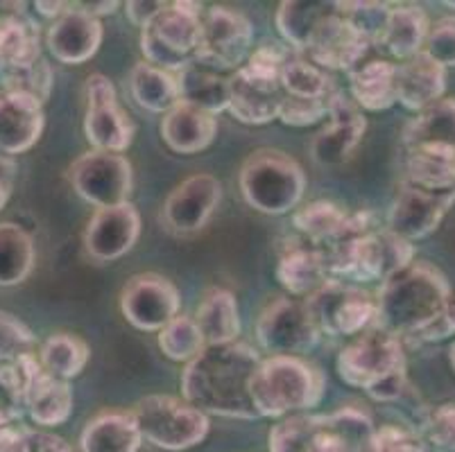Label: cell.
<instances>
[{
  "label": "cell",
  "mask_w": 455,
  "mask_h": 452,
  "mask_svg": "<svg viewBox=\"0 0 455 452\" xmlns=\"http://www.w3.org/2000/svg\"><path fill=\"white\" fill-rule=\"evenodd\" d=\"M260 355L243 342L206 346L181 373V396L206 416L259 418L250 396V380Z\"/></svg>",
  "instance_id": "obj_1"
},
{
  "label": "cell",
  "mask_w": 455,
  "mask_h": 452,
  "mask_svg": "<svg viewBox=\"0 0 455 452\" xmlns=\"http://www.w3.org/2000/svg\"><path fill=\"white\" fill-rule=\"evenodd\" d=\"M451 298L449 281L430 263L411 265L380 283L376 294V326L403 337L415 335Z\"/></svg>",
  "instance_id": "obj_2"
},
{
  "label": "cell",
  "mask_w": 455,
  "mask_h": 452,
  "mask_svg": "<svg viewBox=\"0 0 455 452\" xmlns=\"http://www.w3.org/2000/svg\"><path fill=\"white\" fill-rule=\"evenodd\" d=\"M338 373L349 387L365 389L379 403H392L403 396L408 387L405 353L401 337L371 326L358 339L347 344L338 355Z\"/></svg>",
  "instance_id": "obj_3"
},
{
  "label": "cell",
  "mask_w": 455,
  "mask_h": 452,
  "mask_svg": "<svg viewBox=\"0 0 455 452\" xmlns=\"http://www.w3.org/2000/svg\"><path fill=\"white\" fill-rule=\"evenodd\" d=\"M324 373L304 358L270 355L260 360L250 380V396L256 414L263 418H285L308 412L322 400Z\"/></svg>",
  "instance_id": "obj_4"
},
{
  "label": "cell",
  "mask_w": 455,
  "mask_h": 452,
  "mask_svg": "<svg viewBox=\"0 0 455 452\" xmlns=\"http://www.w3.org/2000/svg\"><path fill=\"white\" fill-rule=\"evenodd\" d=\"M374 428L370 414L354 405L326 416L301 412L276 423L267 446L270 452H361Z\"/></svg>",
  "instance_id": "obj_5"
},
{
  "label": "cell",
  "mask_w": 455,
  "mask_h": 452,
  "mask_svg": "<svg viewBox=\"0 0 455 452\" xmlns=\"http://www.w3.org/2000/svg\"><path fill=\"white\" fill-rule=\"evenodd\" d=\"M304 190V170L281 149H256L241 168V193L247 204L259 213H291L299 206Z\"/></svg>",
  "instance_id": "obj_6"
},
{
  "label": "cell",
  "mask_w": 455,
  "mask_h": 452,
  "mask_svg": "<svg viewBox=\"0 0 455 452\" xmlns=\"http://www.w3.org/2000/svg\"><path fill=\"white\" fill-rule=\"evenodd\" d=\"M200 3H168L165 10L140 30V52L148 64L180 73L196 59L202 39Z\"/></svg>",
  "instance_id": "obj_7"
},
{
  "label": "cell",
  "mask_w": 455,
  "mask_h": 452,
  "mask_svg": "<svg viewBox=\"0 0 455 452\" xmlns=\"http://www.w3.org/2000/svg\"><path fill=\"white\" fill-rule=\"evenodd\" d=\"M130 412L140 437L161 450H188L209 434V416L175 396L152 393L140 398Z\"/></svg>",
  "instance_id": "obj_8"
},
{
  "label": "cell",
  "mask_w": 455,
  "mask_h": 452,
  "mask_svg": "<svg viewBox=\"0 0 455 452\" xmlns=\"http://www.w3.org/2000/svg\"><path fill=\"white\" fill-rule=\"evenodd\" d=\"M304 304L320 335L355 337L376 326V297L354 283L329 281Z\"/></svg>",
  "instance_id": "obj_9"
},
{
  "label": "cell",
  "mask_w": 455,
  "mask_h": 452,
  "mask_svg": "<svg viewBox=\"0 0 455 452\" xmlns=\"http://www.w3.org/2000/svg\"><path fill=\"white\" fill-rule=\"evenodd\" d=\"M256 342L270 355L301 358L317 346L320 330L304 301L276 297L256 319Z\"/></svg>",
  "instance_id": "obj_10"
},
{
  "label": "cell",
  "mask_w": 455,
  "mask_h": 452,
  "mask_svg": "<svg viewBox=\"0 0 455 452\" xmlns=\"http://www.w3.org/2000/svg\"><path fill=\"white\" fill-rule=\"evenodd\" d=\"M254 28L241 12L211 7L202 16V39L196 61L220 73H235L251 55Z\"/></svg>",
  "instance_id": "obj_11"
},
{
  "label": "cell",
  "mask_w": 455,
  "mask_h": 452,
  "mask_svg": "<svg viewBox=\"0 0 455 452\" xmlns=\"http://www.w3.org/2000/svg\"><path fill=\"white\" fill-rule=\"evenodd\" d=\"M70 184L95 209L125 204L134 186L132 163L123 155L91 149L70 165Z\"/></svg>",
  "instance_id": "obj_12"
},
{
  "label": "cell",
  "mask_w": 455,
  "mask_h": 452,
  "mask_svg": "<svg viewBox=\"0 0 455 452\" xmlns=\"http://www.w3.org/2000/svg\"><path fill=\"white\" fill-rule=\"evenodd\" d=\"M84 134L98 152L123 155L134 140V123L123 109L109 77L95 73L86 82Z\"/></svg>",
  "instance_id": "obj_13"
},
{
  "label": "cell",
  "mask_w": 455,
  "mask_h": 452,
  "mask_svg": "<svg viewBox=\"0 0 455 452\" xmlns=\"http://www.w3.org/2000/svg\"><path fill=\"white\" fill-rule=\"evenodd\" d=\"M180 289L172 281L155 272L136 274L121 292L123 317L139 330L159 333L180 314Z\"/></svg>",
  "instance_id": "obj_14"
},
{
  "label": "cell",
  "mask_w": 455,
  "mask_h": 452,
  "mask_svg": "<svg viewBox=\"0 0 455 452\" xmlns=\"http://www.w3.org/2000/svg\"><path fill=\"white\" fill-rule=\"evenodd\" d=\"M455 204V188L430 190L403 181L387 210V231L415 242L437 229Z\"/></svg>",
  "instance_id": "obj_15"
},
{
  "label": "cell",
  "mask_w": 455,
  "mask_h": 452,
  "mask_svg": "<svg viewBox=\"0 0 455 452\" xmlns=\"http://www.w3.org/2000/svg\"><path fill=\"white\" fill-rule=\"evenodd\" d=\"M23 380V403L26 412L36 425L52 428L68 421L73 412V389L66 380L52 378L39 364L36 353L23 355L14 362Z\"/></svg>",
  "instance_id": "obj_16"
},
{
  "label": "cell",
  "mask_w": 455,
  "mask_h": 452,
  "mask_svg": "<svg viewBox=\"0 0 455 452\" xmlns=\"http://www.w3.org/2000/svg\"><path fill=\"white\" fill-rule=\"evenodd\" d=\"M326 118L329 124L315 134L310 143V155L320 165H340L361 145L367 131V120L361 107L342 91H335L331 98Z\"/></svg>",
  "instance_id": "obj_17"
},
{
  "label": "cell",
  "mask_w": 455,
  "mask_h": 452,
  "mask_svg": "<svg viewBox=\"0 0 455 452\" xmlns=\"http://www.w3.org/2000/svg\"><path fill=\"white\" fill-rule=\"evenodd\" d=\"M283 102L281 77L243 64L229 77L227 111L243 124H267L279 120Z\"/></svg>",
  "instance_id": "obj_18"
},
{
  "label": "cell",
  "mask_w": 455,
  "mask_h": 452,
  "mask_svg": "<svg viewBox=\"0 0 455 452\" xmlns=\"http://www.w3.org/2000/svg\"><path fill=\"white\" fill-rule=\"evenodd\" d=\"M370 39L355 30L354 25L340 14L335 3L333 14L326 16L306 45V59L320 66L322 70H347L351 73L361 66V59L370 50Z\"/></svg>",
  "instance_id": "obj_19"
},
{
  "label": "cell",
  "mask_w": 455,
  "mask_h": 452,
  "mask_svg": "<svg viewBox=\"0 0 455 452\" xmlns=\"http://www.w3.org/2000/svg\"><path fill=\"white\" fill-rule=\"evenodd\" d=\"M140 235V213L134 204L98 209L84 229V247L98 263H111L132 251Z\"/></svg>",
  "instance_id": "obj_20"
},
{
  "label": "cell",
  "mask_w": 455,
  "mask_h": 452,
  "mask_svg": "<svg viewBox=\"0 0 455 452\" xmlns=\"http://www.w3.org/2000/svg\"><path fill=\"white\" fill-rule=\"evenodd\" d=\"M222 197L220 181L213 174H193L181 181L164 204V219L175 234H196L215 213Z\"/></svg>",
  "instance_id": "obj_21"
},
{
  "label": "cell",
  "mask_w": 455,
  "mask_h": 452,
  "mask_svg": "<svg viewBox=\"0 0 455 452\" xmlns=\"http://www.w3.org/2000/svg\"><path fill=\"white\" fill-rule=\"evenodd\" d=\"M100 19L82 12L76 3H68V10L52 20L45 35V45L51 55L61 64L80 66L89 61L100 50L102 44Z\"/></svg>",
  "instance_id": "obj_22"
},
{
  "label": "cell",
  "mask_w": 455,
  "mask_h": 452,
  "mask_svg": "<svg viewBox=\"0 0 455 452\" xmlns=\"http://www.w3.org/2000/svg\"><path fill=\"white\" fill-rule=\"evenodd\" d=\"M44 105L19 93H0V155H23L44 131Z\"/></svg>",
  "instance_id": "obj_23"
},
{
  "label": "cell",
  "mask_w": 455,
  "mask_h": 452,
  "mask_svg": "<svg viewBox=\"0 0 455 452\" xmlns=\"http://www.w3.org/2000/svg\"><path fill=\"white\" fill-rule=\"evenodd\" d=\"M446 91V68L424 52L396 66V102L408 111L428 109Z\"/></svg>",
  "instance_id": "obj_24"
},
{
  "label": "cell",
  "mask_w": 455,
  "mask_h": 452,
  "mask_svg": "<svg viewBox=\"0 0 455 452\" xmlns=\"http://www.w3.org/2000/svg\"><path fill=\"white\" fill-rule=\"evenodd\" d=\"M276 281L283 285L292 297L315 294L329 283L322 251L308 240H288L276 263Z\"/></svg>",
  "instance_id": "obj_25"
},
{
  "label": "cell",
  "mask_w": 455,
  "mask_h": 452,
  "mask_svg": "<svg viewBox=\"0 0 455 452\" xmlns=\"http://www.w3.org/2000/svg\"><path fill=\"white\" fill-rule=\"evenodd\" d=\"M215 134L218 118L186 102H177L161 120V139L177 155H197L213 143Z\"/></svg>",
  "instance_id": "obj_26"
},
{
  "label": "cell",
  "mask_w": 455,
  "mask_h": 452,
  "mask_svg": "<svg viewBox=\"0 0 455 452\" xmlns=\"http://www.w3.org/2000/svg\"><path fill=\"white\" fill-rule=\"evenodd\" d=\"M430 30L428 14L419 5L390 7L383 32L376 45L383 48L395 59H411L424 50L426 36Z\"/></svg>",
  "instance_id": "obj_27"
},
{
  "label": "cell",
  "mask_w": 455,
  "mask_h": 452,
  "mask_svg": "<svg viewBox=\"0 0 455 452\" xmlns=\"http://www.w3.org/2000/svg\"><path fill=\"white\" fill-rule=\"evenodd\" d=\"M229 77L231 75L213 70L193 59L177 73L180 102L197 107L211 115L222 114L229 105Z\"/></svg>",
  "instance_id": "obj_28"
},
{
  "label": "cell",
  "mask_w": 455,
  "mask_h": 452,
  "mask_svg": "<svg viewBox=\"0 0 455 452\" xmlns=\"http://www.w3.org/2000/svg\"><path fill=\"white\" fill-rule=\"evenodd\" d=\"M139 425L132 412H102L82 430V452H136L140 448Z\"/></svg>",
  "instance_id": "obj_29"
},
{
  "label": "cell",
  "mask_w": 455,
  "mask_h": 452,
  "mask_svg": "<svg viewBox=\"0 0 455 452\" xmlns=\"http://www.w3.org/2000/svg\"><path fill=\"white\" fill-rule=\"evenodd\" d=\"M349 98L365 111H387L395 107L396 66L386 59H374L351 70Z\"/></svg>",
  "instance_id": "obj_30"
},
{
  "label": "cell",
  "mask_w": 455,
  "mask_h": 452,
  "mask_svg": "<svg viewBox=\"0 0 455 452\" xmlns=\"http://www.w3.org/2000/svg\"><path fill=\"white\" fill-rule=\"evenodd\" d=\"M196 323L204 337L206 346H220L231 344L241 335V314H238V301L229 289L215 288L209 289L197 305Z\"/></svg>",
  "instance_id": "obj_31"
},
{
  "label": "cell",
  "mask_w": 455,
  "mask_h": 452,
  "mask_svg": "<svg viewBox=\"0 0 455 452\" xmlns=\"http://www.w3.org/2000/svg\"><path fill=\"white\" fill-rule=\"evenodd\" d=\"M403 181L430 190L455 188V147L419 145L405 149Z\"/></svg>",
  "instance_id": "obj_32"
},
{
  "label": "cell",
  "mask_w": 455,
  "mask_h": 452,
  "mask_svg": "<svg viewBox=\"0 0 455 452\" xmlns=\"http://www.w3.org/2000/svg\"><path fill=\"white\" fill-rule=\"evenodd\" d=\"M335 12V3L324 0H283L276 10L275 23L288 48L304 52L317 25Z\"/></svg>",
  "instance_id": "obj_33"
},
{
  "label": "cell",
  "mask_w": 455,
  "mask_h": 452,
  "mask_svg": "<svg viewBox=\"0 0 455 452\" xmlns=\"http://www.w3.org/2000/svg\"><path fill=\"white\" fill-rule=\"evenodd\" d=\"M130 93L140 109L165 114L180 102L177 75L156 68L148 61H139L130 75Z\"/></svg>",
  "instance_id": "obj_34"
},
{
  "label": "cell",
  "mask_w": 455,
  "mask_h": 452,
  "mask_svg": "<svg viewBox=\"0 0 455 452\" xmlns=\"http://www.w3.org/2000/svg\"><path fill=\"white\" fill-rule=\"evenodd\" d=\"M405 149L419 145H446L455 147V98L437 99L435 105L419 111L417 118L405 124Z\"/></svg>",
  "instance_id": "obj_35"
},
{
  "label": "cell",
  "mask_w": 455,
  "mask_h": 452,
  "mask_svg": "<svg viewBox=\"0 0 455 452\" xmlns=\"http://www.w3.org/2000/svg\"><path fill=\"white\" fill-rule=\"evenodd\" d=\"M35 242L23 226L0 222V288L23 283L35 267Z\"/></svg>",
  "instance_id": "obj_36"
},
{
  "label": "cell",
  "mask_w": 455,
  "mask_h": 452,
  "mask_svg": "<svg viewBox=\"0 0 455 452\" xmlns=\"http://www.w3.org/2000/svg\"><path fill=\"white\" fill-rule=\"evenodd\" d=\"M39 364L52 378H60L68 383L70 378H77L86 369L91 358L89 344L73 333H55L45 339L39 348Z\"/></svg>",
  "instance_id": "obj_37"
},
{
  "label": "cell",
  "mask_w": 455,
  "mask_h": 452,
  "mask_svg": "<svg viewBox=\"0 0 455 452\" xmlns=\"http://www.w3.org/2000/svg\"><path fill=\"white\" fill-rule=\"evenodd\" d=\"M41 55L39 23L30 16L0 20V70L36 61Z\"/></svg>",
  "instance_id": "obj_38"
},
{
  "label": "cell",
  "mask_w": 455,
  "mask_h": 452,
  "mask_svg": "<svg viewBox=\"0 0 455 452\" xmlns=\"http://www.w3.org/2000/svg\"><path fill=\"white\" fill-rule=\"evenodd\" d=\"M281 91H283V98L326 99L338 89L326 70L292 50V55L288 57L283 70H281Z\"/></svg>",
  "instance_id": "obj_39"
},
{
  "label": "cell",
  "mask_w": 455,
  "mask_h": 452,
  "mask_svg": "<svg viewBox=\"0 0 455 452\" xmlns=\"http://www.w3.org/2000/svg\"><path fill=\"white\" fill-rule=\"evenodd\" d=\"M347 213H349V210L333 204V202L317 199V202H310V204L295 210L292 224H295V229L304 235V240H308L310 244L320 247V244L329 242V240L340 231V226L347 219Z\"/></svg>",
  "instance_id": "obj_40"
},
{
  "label": "cell",
  "mask_w": 455,
  "mask_h": 452,
  "mask_svg": "<svg viewBox=\"0 0 455 452\" xmlns=\"http://www.w3.org/2000/svg\"><path fill=\"white\" fill-rule=\"evenodd\" d=\"M52 82H55L52 68L44 57L32 64L0 70V93L26 95V98L36 99L39 105L51 98Z\"/></svg>",
  "instance_id": "obj_41"
},
{
  "label": "cell",
  "mask_w": 455,
  "mask_h": 452,
  "mask_svg": "<svg viewBox=\"0 0 455 452\" xmlns=\"http://www.w3.org/2000/svg\"><path fill=\"white\" fill-rule=\"evenodd\" d=\"M159 348L172 362H190L204 351L206 342L197 329L196 319L188 314H177L159 330Z\"/></svg>",
  "instance_id": "obj_42"
},
{
  "label": "cell",
  "mask_w": 455,
  "mask_h": 452,
  "mask_svg": "<svg viewBox=\"0 0 455 452\" xmlns=\"http://www.w3.org/2000/svg\"><path fill=\"white\" fill-rule=\"evenodd\" d=\"M35 353V335L10 313H0V362L12 364Z\"/></svg>",
  "instance_id": "obj_43"
},
{
  "label": "cell",
  "mask_w": 455,
  "mask_h": 452,
  "mask_svg": "<svg viewBox=\"0 0 455 452\" xmlns=\"http://www.w3.org/2000/svg\"><path fill=\"white\" fill-rule=\"evenodd\" d=\"M426 441L440 452H455V403H442L426 414L421 423Z\"/></svg>",
  "instance_id": "obj_44"
},
{
  "label": "cell",
  "mask_w": 455,
  "mask_h": 452,
  "mask_svg": "<svg viewBox=\"0 0 455 452\" xmlns=\"http://www.w3.org/2000/svg\"><path fill=\"white\" fill-rule=\"evenodd\" d=\"M361 452H426L424 443L411 430L399 425H380L363 443Z\"/></svg>",
  "instance_id": "obj_45"
},
{
  "label": "cell",
  "mask_w": 455,
  "mask_h": 452,
  "mask_svg": "<svg viewBox=\"0 0 455 452\" xmlns=\"http://www.w3.org/2000/svg\"><path fill=\"white\" fill-rule=\"evenodd\" d=\"M421 52L444 68L455 66V16H444L430 25Z\"/></svg>",
  "instance_id": "obj_46"
},
{
  "label": "cell",
  "mask_w": 455,
  "mask_h": 452,
  "mask_svg": "<svg viewBox=\"0 0 455 452\" xmlns=\"http://www.w3.org/2000/svg\"><path fill=\"white\" fill-rule=\"evenodd\" d=\"M333 98V95H331ZM331 98L326 99H297L283 98L279 109V120L291 127H308V124L320 123L329 114Z\"/></svg>",
  "instance_id": "obj_47"
},
{
  "label": "cell",
  "mask_w": 455,
  "mask_h": 452,
  "mask_svg": "<svg viewBox=\"0 0 455 452\" xmlns=\"http://www.w3.org/2000/svg\"><path fill=\"white\" fill-rule=\"evenodd\" d=\"M7 452H73L68 443L61 437H55L51 432H41V430L20 428L19 437L10 446Z\"/></svg>",
  "instance_id": "obj_48"
},
{
  "label": "cell",
  "mask_w": 455,
  "mask_h": 452,
  "mask_svg": "<svg viewBox=\"0 0 455 452\" xmlns=\"http://www.w3.org/2000/svg\"><path fill=\"white\" fill-rule=\"evenodd\" d=\"M451 335H455V298L453 297H451L444 304V308H442L435 317L430 319L424 329L417 330L412 337H415L417 342L433 344V342H442V339H449Z\"/></svg>",
  "instance_id": "obj_49"
},
{
  "label": "cell",
  "mask_w": 455,
  "mask_h": 452,
  "mask_svg": "<svg viewBox=\"0 0 455 452\" xmlns=\"http://www.w3.org/2000/svg\"><path fill=\"white\" fill-rule=\"evenodd\" d=\"M165 5L168 3H161V0H132V3L125 5V14L132 25L143 30L165 10Z\"/></svg>",
  "instance_id": "obj_50"
},
{
  "label": "cell",
  "mask_w": 455,
  "mask_h": 452,
  "mask_svg": "<svg viewBox=\"0 0 455 452\" xmlns=\"http://www.w3.org/2000/svg\"><path fill=\"white\" fill-rule=\"evenodd\" d=\"M16 161L12 156L0 155V210L5 209V204L10 202L12 190H14V181H16Z\"/></svg>",
  "instance_id": "obj_51"
},
{
  "label": "cell",
  "mask_w": 455,
  "mask_h": 452,
  "mask_svg": "<svg viewBox=\"0 0 455 452\" xmlns=\"http://www.w3.org/2000/svg\"><path fill=\"white\" fill-rule=\"evenodd\" d=\"M77 7H80L82 12H86V14L95 16V19H100V16H107V14H114L116 10H118V3H114V0H102V3H76Z\"/></svg>",
  "instance_id": "obj_52"
},
{
  "label": "cell",
  "mask_w": 455,
  "mask_h": 452,
  "mask_svg": "<svg viewBox=\"0 0 455 452\" xmlns=\"http://www.w3.org/2000/svg\"><path fill=\"white\" fill-rule=\"evenodd\" d=\"M35 7L39 14L48 16V19H60L68 10V3H45V0H36Z\"/></svg>",
  "instance_id": "obj_53"
},
{
  "label": "cell",
  "mask_w": 455,
  "mask_h": 452,
  "mask_svg": "<svg viewBox=\"0 0 455 452\" xmlns=\"http://www.w3.org/2000/svg\"><path fill=\"white\" fill-rule=\"evenodd\" d=\"M26 14V3H0V20L19 19V16Z\"/></svg>",
  "instance_id": "obj_54"
},
{
  "label": "cell",
  "mask_w": 455,
  "mask_h": 452,
  "mask_svg": "<svg viewBox=\"0 0 455 452\" xmlns=\"http://www.w3.org/2000/svg\"><path fill=\"white\" fill-rule=\"evenodd\" d=\"M449 362H451V367H453V371H455V344L449 348Z\"/></svg>",
  "instance_id": "obj_55"
},
{
  "label": "cell",
  "mask_w": 455,
  "mask_h": 452,
  "mask_svg": "<svg viewBox=\"0 0 455 452\" xmlns=\"http://www.w3.org/2000/svg\"><path fill=\"white\" fill-rule=\"evenodd\" d=\"M444 5H446V7H453V10H455V3H453V0H446Z\"/></svg>",
  "instance_id": "obj_56"
},
{
  "label": "cell",
  "mask_w": 455,
  "mask_h": 452,
  "mask_svg": "<svg viewBox=\"0 0 455 452\" xmlns=\"http://www.w3.org/2000/svg\"><path fill=\"white\" fill-rule=\"evenodd\" d=\"M0 367H3V362H0Z\"/></svg>",
  "instance_id": "obj_57"
}]
</instances>
